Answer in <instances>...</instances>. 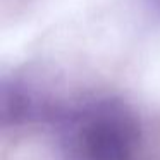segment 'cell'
<instances>
[{"label": "cell", "instance_id": "1", "mask_svg": "<svg viewBox=\"0 0 160 160\" xmlns=\"http://www.w3.org/2000/svg\"><path fill=\"white\" fill-rule=\"evenodd\" d=\"M62 160H129L139 143V124L117 100H98L55 117Z\"/></svg>", "mask_w": 160, "mask_h": 160}, {"label": "cell", "instance_id": "2", "mask_svg": "<svg viewBox=\"0 0 160 160\" xmlns=\"http://www.w3.org/2000/svg\"><path fill=\"white\" fill-rule=\"evenodd\" d=\"M139 4L153 19L160 21V0H139Z\"/></svg>", "mask_w": 160, "mask_h": 160}]
</instances>
